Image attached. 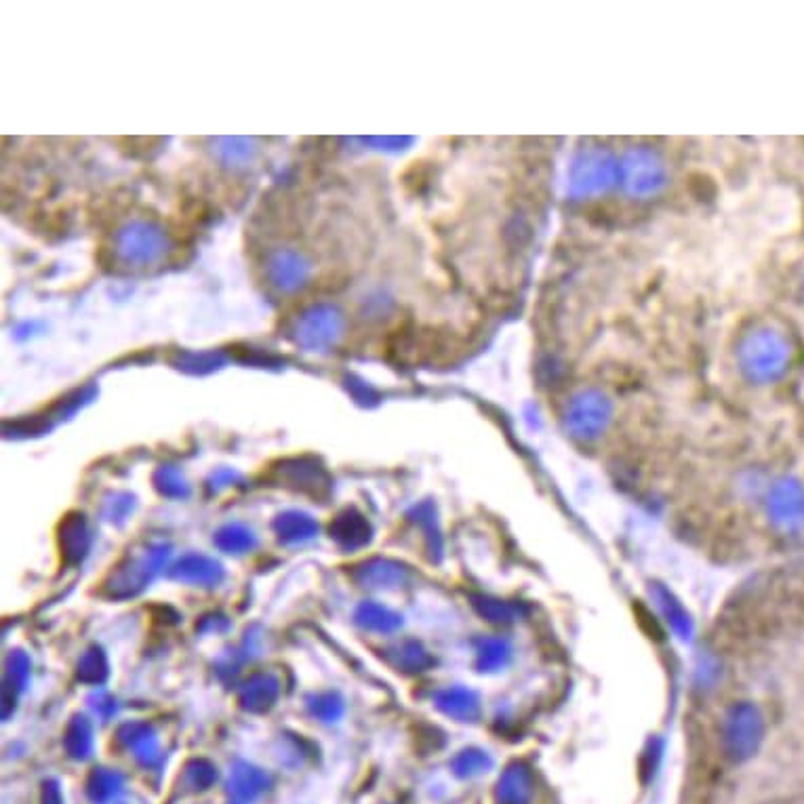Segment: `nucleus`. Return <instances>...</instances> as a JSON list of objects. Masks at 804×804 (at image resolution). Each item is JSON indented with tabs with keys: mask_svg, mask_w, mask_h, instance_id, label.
Here are the masks:
<instances>
[{
	"mask_svg": "<svg viewBox=\"0 0 804 804\" xmlns=\"http://www.w3.org/2000/svg\"><path fill=\"white\" fill-rule=\"evenodd\" d=\"M764 742V716L758 705L740 702L733 705L723 721L724 756L733 763L754 758Z\"/></svg>",
	"mask_w": 804,
	"mask_h": 804,
	"instance_id": "f257e3e1",
	"label": "nucleus"
},
{
	"mask_svg": "<svg viewBox=\"0 0 804 804\" xmlns=\"http://www.w3.org/2000/svg\"><path fill=\"white\" fill-rule=\"evenodd\" d=\"M617 175V167L613 159L604 152L592 150L583 152L582 157L573 164V190L577 194H594L606 190Z\"/></svg>",
	"mask_w": 804,
	"mask_h": 804,
	"instance_id": "20e7f679",
	"label": "nucleus"
},
{
	"mask_svg": "<svg viewBox=\"0 0 804 804\" xmlns=\"http://www.w3.org/2000/svg\"><path fill=\"white\" fill-rule=\"evenodd\" d=\"M533 777L524 764H514L500 782V804H531Z\"/></svg>",
	"mask_w": 804,
	"mask_h": 804,
	"instance_id": "0eeeda50",
	"label": "nucleus"
},
{
	"mask_svg": "<svg viewBox=\"0 0 804 804\" xmlns=\"http://www.w3.org/2000/svg\"><path fill=\"white\" fill-rule=\"evenodd\" d=\"M782 362H784V352L775 348L768 350L766 338H752L742 350V364L754 380L775 378L782 369Z\"/></svg>",
	"mask_w": 804,
	"mask_h": 804,
	"instance_id": "423d86ee",
	"label": "nucleus"
},
{
	"mask_svg": "<svg viewBox=\"0 0 804 804\" xmlns=\"http://www.w3.org/2000/svg\"><path fill=\"white\" fill-rule=\"evenodd\" d=\"M665 169L662 161L649 150H634L625 157L624 181L632 194H653L664 185Z\"/></svg>",
	"mask_w": 804,
	"mask_h": 804,
	"instance_id": "39448f33",
	"label": "nucleus"
},
{
	"mask_svg": "<svg viewBox=\"0 0 804 804\" xmlns=\"http://www.w3.org/2000/svg\"><path fill=\"white\" fill-rule=\"evenodd\" d=\"M657 601L664 609L665 617L667 622L674 627V632L681 636V639H689L691 634V622H689V615L684 613L683 604L679 601H674V596L670 592H665L664 587H657Z\"/></svg>",
	"mask_w": 804,
	"mask_h": 804,
	"instance_id": "6e6552de",
	"label": "nucleus"
},
{
	"mask_svg": "<svg viewBox=\"0 0 804 804\" xmlns=\"http://www.w3.org/2000/svg\"><path fill=\"white\" fill-rule=\"evenodd\" d=\"M611 422V402L601 392L587 390L575 396L566 409V430L573 439L596 441Z\"/></svg>",
	"mask_w": 804,
	"mask_h": 804,
	"instance_id": "7ed1b4c3",
	"label": "nucleus"
},
{
	"mask_svg": "<svg viewBox=\"0 0 804 804\" xmlns=\"http://www.w3.org/2000/svg\"><path fill=\"white\" fill-rule=\"evenodd\" d=\"M766 519L780 535H804V484L796 479L773 484L766 495Z\"/></svg>",
	"mask_w": 804,
	"mask_h": 804,
	"instance_id": "f03ea898",
	"label": "nucleus"
}]
</instances>
